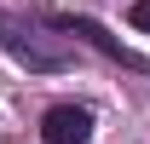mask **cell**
<instances>
[{"mask_svg": "<svg viewBox=\"0 0 150 144\" xmlns=\"http://www.w3.org/2000/svg\"><path fill=\"white\" fill-rule=\"evenodd\" d=\"M40 138L46 144H87L93 138V115H87L81 104H52L46 121H40Z\"/></svg>", "mask_w": 150, "mask_h": 144, "instance_id": "obj_1", "label": "cell"}, {"mask_svg": "<svg viewBox=\"0 0 150 144\" xmlns=\"http://www.w3.org/2000/svg\"><path fill=\"white\" fill-rule=\"evenodd\" d=\"M0 40H6V46H12V52H18L23 64H35V69H58V64H64V52H58V46L23 40V29H12V23H0Z\"/></svg>", "mask_w": 150, "mask_h": 144, "instance_id": "obj_2", "label": "cell"}, {"mask_svg": "<svg viewBox=\"0 0 150 144\" xmlns=\"http://www.w3.org/2000/svg\"><path fill=\"white\" fill-rule=\"evenodd\" d=\"M58 23H64V29H69V35H87V40H93V46H98V52H110V58H121V64H133V58L121 52V46H115V40L104 35V29H98V23H87V18H58Z\"/></svg>", "mask_w": 150, "mask_h": 144, "instance_id": "obj_3", "label": "cell"}, {"mask_svg": "<svg viewBox=\"0 0 150 144\" xmlns=\"http://www.w3.org/2000/svg\"><path fill=\"white\" fill-rule=\"evenodd\" d=\"M133 23H139V29H150V0H133Z\"/></svg>", "mask_w": 150, "mask_h": 144, "instance_id": "obj_4", "label": "cell"}]
</instances>
